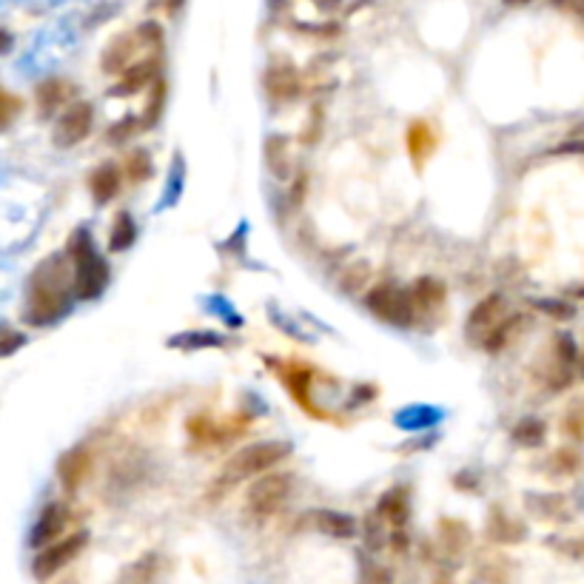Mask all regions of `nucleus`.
I'll return each mask as SVG.
<instances>
[{
  "label": "nucleus",
  "mask_w": 584,
  "mask_h": 584,
  "mask_svg": "<svg viewBox=\"0 0 584 584\" xmlns=\"http://www.w3.org/2000/svg\"><path fill=\"white\" fill-rule=\"evenodd\" d=\"M72 308L69 288L63 283V263L60 257H52L38 265L32 288H29V302H26V320L32 325H49L60 320Z\"/></svg>",
  "instance_id": "f257e3e1"
},
{
  "label": "nucleus",
  "mask_w": 584,
  "mask_h": 584,
  "mask_svg": "<svg viewBox=\"0 0 584 584\" xmlns=\"http://www.w3.org/2000/svg\"><path fill=\"white\" fill-rule=\"evenodd\" d=\"M69 257L75 260V294L80 300H97L109 285V265L97 254L95 240L86 228L72 234Z\"/></svg>",
  "instance_id": "f03ea898"
},
{
  "label": "nucleus",
  "mask_w": 584,
  "mask_h": 584,
  "mask_svg": "<svg viewBox=\"0 0 584 584\" xmlns=\"http://www.w3.org/2000/svg\"><path fill=\"white\" fill-rule=\"evenodd\" d=\"M288 453H291V445L280 442V439H265V442L245 445L223 465L220 476L226 482H243L251 476H265V473L274 471Z\"/></svg>",
  "instance_id": "7ed1b4c3"
},
{
  "label": "nucleus",
  "mask_w": 584,
  "mask_h": 584,
  "mask_svg": "<svg viewBox=\"0 0 584 584\" xmlns=\"http://www.w3.org/2000/svg\"><path fill=\"white\" fill-rule=\"evenodd\" d=\"M291 473L285 471H271L265 476H257L248 493H245V513H251L254 519H268L274 516L277 510L283 508L291 496Z\"/></svg>",
  "instance_id": "20e7f679"
},
{
  "label": "nucleus",
  "mask_w": 584,
  "mask_h": 584,
  "mask_svg": "<svg viewBox=\"0 0 584 584\" xmlns=\"http://www.w3.org/2000/svg\"><path fill=\"white\" fill-rule=\"evenodd\" d=\"M414 291H399L394 285H377L368 291L365 305L379 320L394 322V325H411L414 322Z\"/></svg>",
  "instance_id": "39448f33"
},
{
  "label": "nucleus",
  "mask_w": 584,
  "mask_h": 584,
  "mask_svg": "<svg viewBox=\"0 0 584 584\" xmlns=\"http://www.w3.org/2000/svg\"><path fill=\"white\" fill-rule=\"evenodd\" d=\"M86 542H89V533H86V530H77L69 539H60L55 545L43 547L38 553V559H35V565H32L35 579H38V582H49V579H52L55 573H60L69 562H75L77 553L86 547Z\"/></svg>",
  "instance_id": "423d86ee"
},
{
  "label": "nucleus",
  "mask_w": 584,
  "mask_h": 584,
  "mask_svg": "<svg viewBox=\"0 0 584 584\" xmlns=\"http://www.w3.org/2000/svg\"><path fill=\"white\" fill-rule=\"evenodd\" d=\"M92 123H95V106L92 103L77 100L72 106H66L60 120L55 123V132H52L57 149H72L77 143H83L92 132Z\"/></svg>",
  "instance_id": "0eeeda50"
},
{
  "label": "nucleus",
  "mask_w": 584,
  "mask_h": 584,
  "mask_svg": "<svg viewBox=\"0 0 584 584\" xmlns=\"http://www.w3.org/2000/svg\"><path fill=\"white\" fill-rule=\"evenodd\" d=\"M69 508L66 505H60V502H49L46 508L40 510L38 522H35V528H32V536H29V542L32 547H49L60 542V533L66 530V522H69Z\"/></svg>",
  "instance_id": "6e6552de"
},
{
  "label": "nucleus",
  "mask_w": 584,
  "mask_h": 584,
  "mask_svg": "<svg viewBox=\"0 0 584 584\" xmlns=\"http://www.w3.org/2000/svg\"><path fill=\"white\" fill-rule=\"evenodd\" d=\"M92 473V451L86 445H77L72 451L63 453V459L57 462V476H60V485L69 493H77L83 488V482L89 479Z\"/></svg>",
  "instance_id": "1a4fd4ad"
},
{
  "label": "nucleus",
  "mask_w": 584,
  "mask_h": 584,
  "mask_svg": "<svg viewBox=\"0 0 584 584\" xmlns=\"http://www.w3.org/2000/svg\"><path fill=\"white\" fill-rule=\"evenodd\" d=\"M505 314V297L502 294H488L482 302H476L468 317V337H482V334H493L496 322L502 320Z\"/></svg>",
  "instance_id": "9d476101"
},
{
  "label": "nucleus",
  "mask_w": 584,
  "mask_h": 584,
  "mask_svg": "<svg viewBox=\"0 0 584 584\" xmlns=\"http://www.w3.org/2000/svg\"><path fill=\"white\" fill-rule=\"evenodd\" d=\"M154 75H157V60H154V57H149V60H140V63H134V66H129V69L123 72V77L117 80V86H112V92H109V95L112 97L134 95V92L146 89L151 80H154Z\"/></svg>",
  "instance_id": "9b49d317"
},
{
  "label": "nucleus",
  "mask_w": 584,
  "mask_h": 584,
  "mask_svg": "<svg viewBox=\"0 0 584 584\" xmlns=\"http://www.w3.org/2000/svg\"><path fill=\"white\" fill-rule=\"evenodd\" d=\"M120 169L114 166V163H103V166H97L92 171V177H89V191H92V197H95L97 206H106L109 200L117 197V191H120Z\"/></svg>",
  "instance_id": "f8f14e48"
},
{
  "label": "nucleus",
  "mask_w": 584,
  "mask_h": 584,
  "mask_svg": "<svg viewBox=\"0 0 584 584\" xmlns=\"http://www.w3.org/2000/svg\"><path fill=\"white\" fill-rule=\"evenodd\" d=\"M311 519H314V528L334 539H351L357 533V519L340 510H314Z\"/></svg>",
  "instance_id": "ddd939ff"
},
{
  "label": "nucleus",
  "mask_w": 584,
  "mask_h": 584,
  "mask_svg": "<svg viewBox=\"0 0 584 584\" xmlns=\"http://www.w3.org/2000/svg\"><path fill=\"white\" fill-rule=\"evenodd\" d=\"M137 32H132V35H120L117 40H112V46L106 49V55H103V72H126L129 66H134L132 63V55H134V46H137Z\"/></svg>",
  "instance_id": "4468645a"
},
{
  "label": "nucleus",
  "mask_w": 584,
  "mask_h": 584,
  "mask_svg": "<svg viewBox=\"0 0 584 584\" xmlns=\"http://www.w3.org/2000/svg\"><path fill=\"white\" fill-rule=\"evenodd\" d=\"M72 95V86L66 83V80H46V83H40L38 86V106L43 114H52L55 109H60L66 100Z\"/></svg>",
  "instance_id": "2eb2a0df"
},
{
  "label": "nucleus",
  "mask_w": 584,
  "mask_h": 584,
  "mask_svg": "<svg viewBox=\"0 0 584 584\" xmlns=\"http://www.w3.org/2000/svg\"><path fill=\"white\" fill-rule=\"evenodd\" d=\"M377 513L385 522H391L394 528H402L405 519H408V499H405V490L396 488L391 490V493H385L382 502H379Z\"/></svg>",
  "instance_id": "dca6fc26"
},
{
  "label": "nucleus",
  "mask_w": 584,
  "mask_h": 584,
  "mask_svg": "<svg viewBox=\"0 0 584 584\" xmlns=\"http://www.w3.org/2000/svg\"><path fill=\"white\" fill-rule=\"evenodd\" d=\"M134 240H137V223H134V217L129 214V211H120L112 223L109 251H117V254H120V251L132 248Z\"/></svg>",
  "instance_id": "f3484780"
},
{
  "label": "nucleus",
  "mask_w": 584,
  "mask_h": 584,
  "mask_svg": "<svg viewBox=\"0 0 584 584\" xmlns=\"http://www.w3.org/2000/svg\"><path fill=\"white\" fill-rule=\"evenodd\" d=\"M268 92L274 97H294L300 92V77L291 66H277L268 72Z\"/></svg>",
  "instance_id": "a211bd4d"
},
{
  "label": "nucleus",
  "mask_w": 584,
  "mask_h": 584,
  "mask_svg": "<svg viewBox=\"0 0 584 584\" xmlns=\"http://www.w3.org/2000/svg\"><path fill=\"white\" fill-rule=\"evenodd\" d=\"M431 146H434V134H431V129H428L422 120L411 123V126H408V151H411V157H414L416 163L425 160V154H428Z\"/></svg>",
  "instance_id": "6ab92c4d"
},
{
  "label": "nucleus",
  "mask_w": 584,
  "mask_h": 584,
  "mask_svg": "<svg viewBox=\"0 0 584 584\" xmlns=\"http://www.w3.org/2000/svg\"><path fill=\"white\" fill-rule=\"evenodd\" d=\"M268 166H271V171L280 177V180H285L288 177V171H291V160H288V143H285L283 137H271L268 140Z\"/></svg>",
  "instance_id": "aec40b11"
},
{
  "label": "nucleus",
  "mask_w": 584,
  "mask_h": 584,
  "mask_svg": "<svg viewBox=\"0 0 584 584\" xmlns=\"http://www.w3.org/2000/svg\"><path fill=\"white\" fill-rule=\"evenodd\" d=\"M414 300L419 305H425V308H431V305H439V302L445 300V285L434 280V277H422L419 283L414 285Z\"/></svg>",
  "instance_id": "412c9836"
},
{
  "label": "nucleus",
  "mask_w": 584,
  "mask_h": 584,
  "mask_svg": "<svg viewBox=\"0 0 584 584\" xmlns=\"http://www.w3.org/2000/svg\"><path fill=\"white\" fill-rule=\"evenodd\" d=\"M513 436H516V442H522V445H528V448H536V445L545 442V422H539V419H525V422L516 425Z\"/></svg>",
  "instance_id": "4be33fe9"
},
{
  "label": "nucleus",
  "mask_w": 584,
  "mask_h": 584,
  "mask_svg": "<svg viewBox=\"0 0 584 584\" xmlns=\"http://www.w3.org/2000/svg\"><path fill=\"white\" fill-rule=\"evenodd\" d=\"M171 345H180V348H220L223 337L214 334V331H191V334H183V337H174Z\"/></svg>",
  "instance_id": "5701e85b"
},
{
  "label": "nucleus",
  "mask_w": 584,
  "mask_h": 584,
  "mask_svg": "<svg viewBox=\"0 0 584 584\" xmlns=\"http://www.w3.org/2000/svg\"><path fill=\"white\" fill-rule=\"evenodd\" d=\"M129 177H132L134 183H143V180H149L151 177V157L149 151H134V154H129Z\"/></svg>",
  "instance_id": "b1692460"
},
{
  "label": "nucleus",
  "mask_w": 584,
  "mask_h": 584,
  "mask_svg": "<svg viewBox=\"0 0 584 584\" xmlns=\"http://www.w3.org/2000/svg\"><path fill=\"white\" fill-rule=\"evenodd\" d=\"M154 559H143V562H137V565H132L120 579H117V584H149L151 582V573H154Z\"/></svg>",
  "instance_id": "393cba45"
},
{
  "label": "nucleus",
  "mask_w": 584,
  "mask_h": 584,
  "mask_svg": "<svg viewBox=\"0 0 584 584\" xmlns=\"http://www.w3.org/2000/svg\"><path fill=\"white\" fill-rule=\"evenodd\" d=\"M163 97H166V86H154V95H151L149 106H146V117H143V126H154L160 120V109H163Z\"/></svg>",
  "instance_id": "a878e982"
},
{
  "label": "nucleus",
  "mask_w": 584,
  "mask_h": 584,
  "mask_svg": "<svg viewBox=\"0 0 584 584\" xmlns=\"http://www.w3.org/2000/svg\"><path fill=\"white\" fill-rule=\"evenodd\" d=\"M396 422H399V425H408L411 431H416V428L431 425V422H434V414H431V411H428V414H416V408H411V411L396 416Z\"/></svg>",
  "instance_id": "bb28decb"
},
{
  "label": "nucleus",
  "mask_w": 584,
  "mask_h": 584,
  "mask_svg": "<svg viewBox=\"0 0 584 584\" xmlns=\"http://www.w3.org/2000/svg\"><path fill=\"white\" fill-rule=\"evenodd\" d=\"M542 311H547V314H553L556 320H570L573 317V305H567V302H562V300H542V302H536Z\"/></svg>",
  "instance_id": "cd10ccee"
},
{
  "label": "nucleus",
  "mask_w": 584,
  "mask_h": 584,
  "mask_svg": "<svg viewBox=\"0 0 584 584\" xmlns=\"http://www.w3.org/2000/svg\"><path fill=\"white\" fill-rule=\"evenodd\" d=\"M134 129H137V120H134V117L120 120L117 126H112V129H109V143H123V140H126V137L134 132Z\"/></svg>",
  "instance_id": "c85d7f7f"
},
{
  "label": "nucleus",
  "mask_w": 584,
  "mask_h": 584,
  "mask_svg": "<svg viewBox=\"0 0 584 584\" xmlns=\"http://www.w3.org/2000/svg\"><path fill=\"white\" fill-rule=\"evenodd\" d=\"M362 584H391V573L385 567L368 565L362 573Z\"/></svg>",
  "instance_id": "c756f323"
},
{
  "label": "nucleus",
  "mask_w": 584,
  "mask_h": 584,
  "mask_svg": "<svg viewBox=\"0 0 584 584\" xmlns=\"http://www.w3.org/2000/svg\"><path fill=\"white\" fill-rule=\"evenodd\" d=\"M137 38L143 40V43H160V40H163V29H160V23L149 20V23H143V26L137 29Z\"/></svg>",
  "instance_id": "7c9ffc66"
},
{
  "label": "nucleus",
  "mask_w": 584,
  "mask_h": 584,
  "mask_svg": "<svg viewBox=\"0 0 584 584\" xmlns=\"http://www.w3.org/2000/svg\"><path fill=\"white\" fill-rule=\"evenodd\" d=\"M6 340L9 342H3V354L9 357V354L15 351V345H23V342H26V337H23V334H9Z\"/></svg>",
  "instance_id": "2f4dec72"
},
{
  "label": "nucleus",
  "mask_w": 584,
  "mask_h": 584,
  "mask_svg": "<svg viewBox=\"0 0 584 584\" xmlns=\"http://www.w3.org/2000/svg\"><path fill=\"white\" fill-rule=\"evenodd\" d=\"M559 151H582V154H584V143H573V146L567 143V146H562Z\"/></svg>",
  "instance_id": "473e14b6"
},
{
  "label": "nucleus",
  "mask_w": 584,
  "mask_h": 584,
  "mask_svg": "<svg viewBox=\"0 0 584 584\" xmlns=\"http://www.w3.org/2000/svg\"><path fill=\"white\" fill-rule=\"evenodd\" d=\"M505 3H510V6H513V3H528V0H505Z\"/></svg>",
  "instance_id": "72a5a7b5"
},
{
  "label": "nucleus",
  "mask_w": 584,
  "mask_h": 584,
  "mask_svg": "<svg viewBox=\"0 0 584 584\" xmlns=\"http://www.w3.org/2000/svg\"><path fill=\"white\" fill-rule=\"evenodd\" d=\"M579 368H582V374H584V351H582V359H579Z\"/></svg>",
  "instance_id": "f704fd0d"
}]
</instances>
